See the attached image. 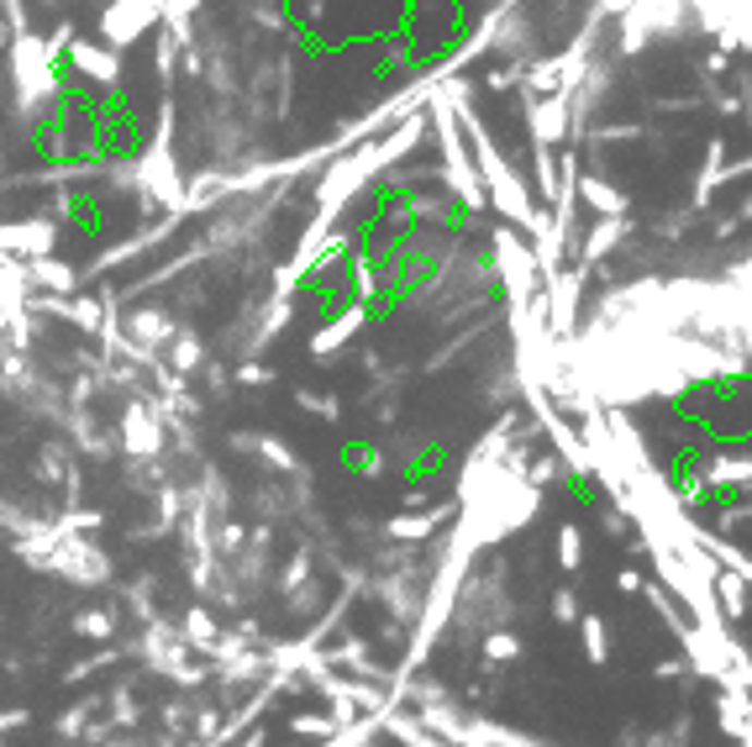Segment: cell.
<instances>
[{
	"instance_id": "6da1fadb",
	"label": "cell",
	"mask_w": 752,
	"mask_h": 747,
	"mask_svg": "<svg viewBox=\"0 0 752 747\" xmlns=\"http://www.w3.org/2000/svg\"><path fill=\"white\" fill-rule=\"evenodd\" d=\"M63 221H69L80 238H100V232H106V206H100L95 195H74V201L63 206Z\"/></svg>"
}]
</instances>
